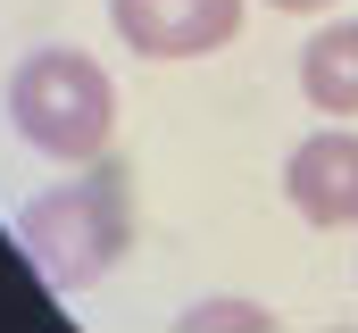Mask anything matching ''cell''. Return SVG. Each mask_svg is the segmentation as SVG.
I'll return each mask as SVG.
<instances>
[{"mask_svg":"<svg viewBox=\"0 0 358 333\" xmlns=\"http://www.w3.org/2000/svg\"><path fill=\"white\" fill-rule=\"evenodd\" d=\"M267 8H283V17H308V8H334V0H267Z\"/></svg>","mask_w":358,"mask_h":333,"instance_id":"8992f818","label":"cell"},{"mask_svg":"<svg viewBox=\"0 0 358 333\" xmlns=\"http://www.w3.org/2000/svg\"><path fill=\"white\" fill-rule=\"evenodd\" d=\"M8 117L17 134L59 166H84L108 150V125H117V83L100 76V59L84 50H34L17 76H8Z\"/></svg>","mask_w":358,"mask_h":333,"instance_id":"7a4b0ae2","label":"cell"},{"mask_svg":"<svg viewBox=\"0 0 358 333\" xmlns=\"http://www.w3.org/2000/svg\"><path fill=\"white\" fill-rule=\"evenodd\" d=\"M108 17L142 59H208L242 34V0H108Z\"/></svg>","mask_w":358,"mask_h":333,"instance_id":"3957f363","label":"cell"},{"mask_svg":"<svg viewBox=\"0 0 358 333\" xmlns=\"http://www.w3.org/2000/svg\"><path fill=\"white\" fill-rule=\"evenodd\" d=\"M283 200L308 217V225H325V234H342L358 225V134L334 117L325 134H308L292 159H283Z\"/></svg>","mask_w":358,"mask_h":333,"instance_id":"277c9868","label":"cell"},{"mask_svg":"<svg viewBox=\"0 0 358 333\" xmlns=\"http://www.w3.org/2000/svg\"><path fill=\"white\" fill-rule=\"evenodd\" d=\"M300 92H308V108H325V117H342V125L358 117V17L308 34V50H300Z\"/></svg>","mask_w":358,"mask_h":333,"instance_id":"5b68a950","label":"cell"},{"mask_svg":"<svg viewBox=\"0 0 358 333\" xmlns=\"http://www.w3.org/2000/svg\"><path fill=\"white\" fill-rule=\"evenodd\" d=\"M125 234H134V208H125V175H117V166L42 192V200L17 217V242H25L34 267H42L50 292H84V283H100L108 258L125 250Z\"/></svg>","mask_w":358,"mask_h":333,"instance_id":"6da1fadb","label":"cell"}]
</instances>
